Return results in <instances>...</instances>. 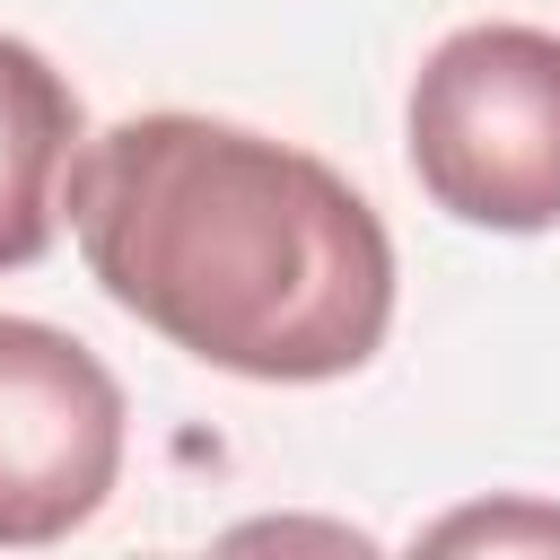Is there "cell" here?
I'll return each mask as SVG.
<instances>
[{"label":"cell","mask_w":560,"mask_h":560,"mask_svg":"<svg viewBox=\"0 0 560 560\" xmlns=\"http://www.w3.org/2000/svg\"><path fill=\"white\" fill-rule=\"evenodd\" d=\"M96 289L254 385H324L385 350L394 236L306 149L210 114H131L70 166Z\"/></svg>","instance_id":"obj_1"},{"label":"cell","mask_w":560,"mask_h":560,"mask_svg":"<svg viewBox=\"0 0 560 560\" xmlns=\"http://www.w3.org/2000/svg\"><path fill=\"white\" fill-rule=\"evenodd\" d=\"M429 542H560V516L551 508H481V516H446Z\"/></svg>","instance_id":"obj_5"},{"label":"cell","mask_w":560,"mask_h":560,"mask_svg":"<svg viewBox=\"0 0 560 560\" xmlns=\"http://www.w3.org/2000/svg\"><path fill=\"white\" fill-rule=\"evenodd\" d=\"M411 175L464 228H560V35L455 26L411 79Z\"/></svg>","instance_id":"obj_2"},{"label":"cell","mask_w":560,"mask_h":560,"mask_svg":"<svg viewBox=\"0 0 560 560\" xmlns=\"http://www.w3.org/2000/svg\"><path fill=\"white\" fill-rule=\"evenodd\" d=\"M79 149H88V122L70 79L35 44L0 35V271L44 262V245L61 236Z\"/></svg>","instance_id":"obj_4"},{"label":"cell","mask_w":560,"mask_h":560,"mask_svg":"<svg viewBox=\"0 0 560 560\" xmlns=\"http://www.w3.org/2000/svg\"><path fill=\"white\" fill-rule=\"evenodd\" d=\"M122 472L114 368L35 315H0V542L35 551L79 534Z\"/></svg>","instance_id":"obj_3"}]
</instances>
